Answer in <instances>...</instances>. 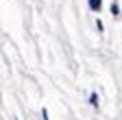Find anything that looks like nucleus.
Returning a JSON list of instances; mask_svg holds the SVG:
<instances>
[{
    "mask_svg": "<svg viewBox=\"0 0 122 120\" xmlns=\"http://www.w3.org/2000/svg\"><path fill=\"white\" fill-rule=\"evenodd\" d=\"M100 5H102L100 0H89V7L94 9V11H98V9H100Z\"/></svg>",
    "mask_w": 122,
    "mask_h": 120,
    "instance_id": "1",
    "label": "nucleus"
},
{
    "mask_svg": "<svg viewBox=\"0 0 122 120\" xmlns=\"http://www.w3.org/2000/svg\"><path fill=\"white\" fill-rule=\"evenodd\" d=\"M41 118H44V120H48V111H46V109H41Z\"/></svg>",
    "mask_w": 122,
    "mask_h": 120,
    "instance_id": "4",
    "label": "nucleus"
},
{
    "mask_svg": "<svg viewBox=\"0 0 122 120\" xmlns=\"http://www.w3.org/2000/svg\"><path fill=\"white\" fill-rule=\"evenodd\" d=\"M89 98H92V105H98V96H96V94H92Z\"/></svg>",
    "mask_w": 122,
    "mask_h": 120,
    "instance_id": "2",
    "label": "nucleus"
},
{
    "mask_svg": "<svg viewBox=\"0 0 122 120\" xmlns=\"http://www.w3.org/2000/svg\"><path fill=\"white\" fill-rule=\"evenodd\" d=\"M111 13H113V16H118V13H120V11H118V5H111Z\"/></svg>",
    "mask_w": 122,
    "mask_h": 120,
    "instance_id": "3",
    "label": "nucleus"
}]
</instances>
